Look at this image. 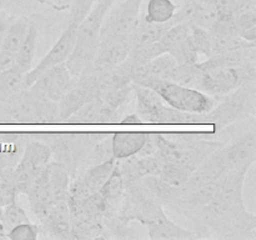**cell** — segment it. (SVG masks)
Returning <instances> with one entry per match:
<instances>
[{"label": "cell", "mask_w": 256, "mask_h": 240, "mask_svg": "<svg viewBox=\"0 0 256 240\" xmlns=\"http://www.w3.org/2000/svg\"><path fill=\"white\" fill-rule=\"evenodd\" d=\"M246 169L230 170L218 180L212 199L189 218L198 238L219 239L255 238L256 216L245 206L244 189Z\"/></svg>", "instance_id": "6da1fadb"}, {"label": "cell", "mask_w": 256, "mask_h": 240, "mask_svg": "<svg viewBox=\"0 0 256 240\" xmlns=\"http://www.w3.org/2000/svg\"><path fill=\"white\" fill-rule=\"evenodd\" d=\"M112 5L105 0H98L92 12L78 26L74 49L65 62L68 70L74 78L80 76L94 66L100 44V29L102 20Z\"/></svg>", "instance_id": "7a4b0ae2"}, {"label": "cell", "mask_w": 256, "mask_h": 240, "mask_svg": "<svg viewBox=\"0 0 256 240\" xmlns=\"http://www.w3.org/2000/svg\"><path fill=\"white\" fill-rule=\"evenodd\" d=\"M105 135V132H39L34 136L50 148L54 162L64 164L72 179H75L89 152Z\"/></svg>", "instance_id": "3957f363"}, {"label": "cell", "mask_w": 256, "mask_h": 240, "mask_svg": "<svg viewBox=\"0 0 256 240\" xmlns=\"http://www.w3.org/2000/svg\"><path fill=\"white\" fill-rule=\"evenodd\" d=\"M58 105L25 89L0 102V124H55Z\"/></svg>", "instance_id": "277c9868"}, {"label": "cell", "mask_w": 256, "mask_h": 240, "mask_svg": "<svg viewBox=\"0 0 256 240\" xmlns=\"http://www.w3.org/2000/svg\"><path fill=\"white\" fill-rule=\"evenodd\" d=\"M256 110V82H249L219 99L218 104L205 112V124L212 125V132H219L244 120H254Z\"/></svg>", "instance_id": "5b68a950"}, {"label": "cell", "mask_w": 256, "mask_h": 240, "mask_svg": "<svg viewBox=\"0 0 256 240\" xmlns=\"http://www.w3.org/2000/svg\"><path fill=\"white\" fill-rule=\"evenodd\" d=\"M134 85L136 114L142 124H205L204 114L185 112L165 104L158 92L149 88Z\"/></svg>", "instance_id": "8992f818"}, {"label": "cell", "mask_w": 256, "mask_h": 240, "mask_svg": "<svg viewBox=\"0 0 256 240\" xmlns=\"http://www.w3.org/2000/svg\"><path fill=\"white\" fill-rule=\"evenodd\" d=\"M140 86L154 90L164 100L165 104L185 112L205 114L219 102L216 98L210 96L194 88L184 86L166 80H149Z\"/></svg>", "instance_id": "52a82bcc"}, {"label": "cell", "mask_w": 256, "mask_h": 240, "mask_svg": "<svg viewBox=\"0 0 256 240\" xmlns=\"http://www.w3.org/2000/svg\"><path fill=\"white\" fill-rule=\"evenodd\" d=\"M200 70L202 74L196 89L210 96L216 98L218 100L239 89L242 85L256 82V62L216 69L200 68Z\"/></svg>", "instance_id": "ba28073f"}, {"label": "cell", "mask_w": 256, "mask_h": 240, "mask_svg": "<svg viewBox=\"0 0 256 240\" xmlns=\"http://www.w3.org/2000/svg\"><path fill=\"white\" fill-rule=\"evenodd\" d=\"M164 205L156 195L140 180L125 188L124 198L116 216L126 224L138 222L144 226L164 212Z\"/></svg>", "instance_id": "9c48e42d"}, {"label": "cell", "mask_w": 256, "mask_h": 240, "mask_svg": "<svg viewBox=\"0 0 256 240\" xmlns=\"http://www.w3.org/2000/svg\"><path fill=\"white\" fill-rule=\"evenodd\" d=\"M144 0H122L110 9L102 20L100 40L110 38H129L140 19V9Z\"/></svg>", "instance_id": "30bf717a"}, {"label": "cell", "mask_w": 256, "mask_h": 240, "mask_svg": "<svg viewBox=\"0 0 256 240\" xmlns=\"http://www.w3.org/2000/svg\"><path fill=\"white\" fill-rule=\"evenodd\" d=\"M76 32L78 25L69 22L66 29L62 32L59 39L56 40L52 49L49 50L46 55L40 60L39 64L35 68H32L28 74H25L24 84L25 88H30L35 82V80L45 72L46 70L52 69V68L56 66V65L64 64L68 60V58L72 54V49L75 45V39H76Z\"/></svg>", "instance_id": "8fae6325"}, {"label": "cell", "mask_w": 256, "mask_h": 240, "mask_svg": "<svg viewBox=\"0 0 256 240\" xmlns=\"http://www.w3.org/2000/svg\"><path fill=\"white\" fill-rule=\"evenodd\" d=\"M74 82L75 78L70 74L64 62L42 72L28 89L50 102H58L74 85Z\"/></svg>", "instance_id": "7c38bea8"}, {"label": "cell", "mask_w": 256, "mask_h": 240, "mask_svg": "<svg viewBox=\"0 0 256 240\" xmlns=\"http://www.w3.org/2000/svg\"><path fill=\"white\" fill-rule=\"evenodd\" d=\"M222 150L229 170H249L256 160L255 126H252L249 132L235 139L229 145L224 144Z\"/></svg>", "instance_id": "4fadbf2b"}, {"label": "cell", "mask_w": 256, "mask_h": 240, "mask_svg": "<svg viewBox=\"0 0 256 240\" xmlns=\"http://www.w3.org/2000/svg\"><path fill=\"white\" fill-rule=\"evenodd\" d=\"M32 135L29 132H0V179H6L16 166Z\"/></svg>", "instance_id": "5bb4252c"}, {"label": "cell", "mask_w": 256, "mask_h": 240, "mask_svg": "<svg viewBox=\"0 0 256 240\" xmlns=\"http://www.w3.org/2000/svg\"><path fill=\"white\" fill-rule=\"evenodd\" d=\"M122 110L112 109L105 104L102 98H95L82 105L72 116L65 120L66 124H120Z\"/></svg>", "instance_id": "9a60e30c"}, {"label": "cell", "mask_w": 256, "mask_h": 240, "mask_svg": "<svg viewBox=\"0 0 256 240\" xmlns=\"http://www.w3.org/2000/svg\"><path fill=\"white\" fill-rule=\"evenodd\" d=\"M40 235L55 239H72V222L66 199L58 200L49 214L39 222Z\"/></svg>", "instance_id": "2e32d148"}, {"label": "cell", "mask_w": 256, "mask_h": 240, "mask_svg": "<svg viewBox=\"0 0 256 240\" xmlns=\"http://www.w3.org/2000/svg\"><path fill=\"white\" fill-rule=\"evenodd\" d=\"M132 52L129 38H110L100 40L99 49L94 60V68L108 70L118 66L126 60Z\"/></svg>", "instance_id": "e0dca14e"}, {"label": "cell", "mask_w": 256, "mask_h": 240, "mask_svg": "<svg viewBox=\"0 0 256 240\" xmlns=\"http://www.w3.org/2000/svg\"><path fill=\"white\" fill-rule=\"evenodd\" d=\"M224 145L215 152H212L194 172L190 175L189 180L184 186L194 188L199 185L208 184L219 180L220 178L224 176L228 172H230L228 168L226 160L224 156Z\"/></svg>", "instance_id": "ac0fdd59"}, {"label": "cell", "mask_w": 256, "mask_h": 240, "mask_svg": "<svg viewBox=\"0 0 256 240\" xmlns=\"http://www.w3.org/2000/svg\"><path fill=\"white\" fill-rule=\"evenodd\" d=\"M148 230V236L152 240L158 239H176V240H192L198 239V235L194 230L180 226L168 218V215L162 212L155 219L144 225Z\"/></svg>", "instance_id": "d6986e66"}, {"label": "cell", "mask_w": 256, "mask_h": 240, "mask_svg": "<svg viewBox=\"0 0 256 240\" xmlns=\"http://www.w3.org/2000/svg\"><path fill=\"white\" fill-rule=\"evenodd\" d=\"M72 239H92L104 235V218L85 212H70Z\"/></svg>", "instance_id": "ffe728a7"}, {"label": "cell", "mask_w": 256, "mask_h": 240, "mask_svg": "<svg viewBox=\"0 0 256 240\" xmlns=\"http://www.w3.org/2000/svg\"><path fill=\"white\" fill-rule=\"evenodd\" d=\"M149 132H114L112 135V156L116 160L135 156L144 146Z\"/></svg>", "instance_id": "44dd1931"}, {"label": "cell", "mask_w": 256, "mask_h": 240, "mask_svg": "<svg viewBox=\"0 0 256 240\" xmlns=\"http://www.w3.org/2000/svg\"><path fill=\"white\" fill-rule=\"evenodd\" d=\"M172 22H164V24H156V22H149L140 16L139 22L129 35V42L132 44V49L158 42L162 38V35L170 29Z\"/></svg>", "instance_id": "7402d4cb"}, {"label": "cell", "mask_w": 256, "mask_h": 240, "mask_svg": "<svg viewBox=\"0 0 256 240\" xmlns=\"http://www.w3.org/2000/svg\"><path fill=\"white\" fill-rule=\"evenodd\" d=\"M45 174L55 202L66 199L68 190L72 182V176L66 166L59 162H50L45 168Z\"/></svg>", "instance_id": "603a6c76"}, {"label": "cell", "mask_w": 256, "mask_h": 240, "mask_svg": "<svg viewBox=\"0 0 256 240\" xmlns=\"http://www.w3.org/2000/svg\"><path fill=\"white\" fill-rule=\"evenodd\" d=\"M38 35H39L38 25L34 20H32L29 29H28L26 36L22 40V45H20L19 50L16 52V58H15V66L24 74H28L34 66Z\"/></svg>", "instance_id": "cb8c5ba5"}, {"label": "cell", "mask_w": 256, "mask_h": 240, "mask_svg": "<svg viewBox=\"0 0 256 240\" xmlns=\"http://www.w3.org/2000/svg\"><path fill=\"white\" fill-rule=\"evenodd\" d=\"M52 159V154L50 148L42 140L32 139L25 146L22 156L19 162L25 166L34 169L36 172H42Z\"/></svg>", "instance_id": "d4e9b609"}, {"label": "cell", "mask_w": 256, "mask_h": 240, "mask_svg": "<svg viewBox=\"0 0 256 240\" xmlns=\"http://www.w3.org/2000/svg\"><path fill=\"white\" fill-rule=\"evenodd\" d=\"M99 192L100 195L104 198L105 202H108V205H109L110 216L116 215L120 204H122V198H124L125 194L124 180H122V174H120L119 169H118V165L115 166L114 172H112L109 179H108L106 182H105V184L102 185Z\"/></svg>", "instance_id": "484cf974"}, {"label": "cell", "mask_w": 256, "mask_h": 240, "mask_svg": "<svg viewBox=\"0 0 256 240\" xmlns=\"http://www.w3.org/2000/svg\"><path fill=\"white\" fill-rule=\"evenodd\" d=\"M116 162L118 160L112 158V159L106 160V162L90 166L82 176L78 178L82 180V182L89 189V192H99L102 185L105 184V182L109 179L112 172H114L115 166H116Z\"/></svg>", "instance_id": "4316f807"}, {"label": "cell", "mask_w": 256, "mask_h": 240, "mask_svg": "<svg viewBox=\"0 0 256 240\" xmlns=\"http://www.w3.org/2000/svg\"><path fill=\"white\" fill-rule=\"evenodd\" d=\"M192 12L190 25L209 30L218 18V9L214 0H192Z\"/></svg>", "instance_id": "83f0119b"}, {"label": "cell", "mask_w": 256, "mask_h": 240, "mask_svg": "<svg viewBox=\"0 0 256 240\" xmlns=\"http://www.w3.org/2000/svg\"><path fill=\"white\" fill-rule=\"evenodd\" d=\"M30 22H32V19L28 16L15 18V19L12 20V25L9 26V29H8L6 35H5L4 42H2L0 49L16 54L20 45H22V40L26 36Z\"/></svg>", "instance_id": "f1b7e54d"}, {"label": "cell", "mask_w": 256, "mask_h": 240, "mask_svg": "<svg viewBox=\"0 0 256 240\" xmlns=\"http://www.w3.org/2000/svg\"><path fill=\"white\" fill-rule=\"evenodd\" d=\"M25 74L20 72L16 66L0 74V102L15 96L16 94L25 90L24 84Z\"/></svg>", "instance_id": "f546056e"}, {"label": "cell", "mask_w": 256, "mask_h": 240, "mask_svg": "<svg viewBox=\"0 0 256 240\" xmlns=\"http://www.w3.org/2000/svg\"><path fill=\"white\" fill-rule=\"evenodd\" d=\"M178 5L172 0H149L144 19L149 22L164 24L172 22Z\"/></svg>", "instance_id": "4dcf8cb0"}, {"label": "cell", "mask_w": 256, "mask_h": 240, "mask_svg": "<svg viewBox=\"0 0 256 240\" xmlns=\"http://www.w3.org/2000/svg\"><path fill=\"white\" fill-rule=\"evenodd\" d=\"M192 172H190L186 166L182 164H175V162H165L162 165L160 174L158 176L166 182L168 185L174 188H182L189 180L190 175Z\"/></svg>", "instance_id": "1f68e13d"}, {"label": "cell", "mask_w": 256, "mask_h": 240, "mask_svg": "<svg viewBox=\"0 0 256 240\" xmlns=\"http://www.w3.org/2000/svg\"><path fill=\"white\" fill-rule=\"evenodd\" d=\"M252 44L254 42H245L239 35H212V56L235 52Z\"/></svg>", "instance_id": "d6a6232c"}, {"label": "cell", "mask_w": 256, "mask_h": 240, "mask_svg": "<svg viewBox=\"0 0 256 240\" xmlns=\"http://www.w3.org/2000/svg\"><path fill=\"white\" fill-rule=\"evenodd\" d=\"M236 32L245 42H255L256 40V9L245 10L235 15Z\"/></svg>", "instance_id": "836d02e7"}, {"label": "cell", "mask_w": 256, "mask_h": 240, "mask_svg": "<svg viewBox=\"0 0 256 240\" xmlns=\"http://www.w3.org/2000/svg\"><path fill=\"white\" fill-rule=\"evenodd\" d=\"M0 218H2V225H4V229L6 232V234L12 228L16 226V225L24 224V222H30L26 212L22 209V206L16 200L8 204L6 206H4L0 210Z\"/></svg>", "instance_id": "e575fe53"}, {"label": "cell", "mask_w": 256, "mask_h": 240, "mask_svg": "<svg viewBox=\"0 0 256 240\" xmlns=\"http://www.w3.org/2000/svg\"><path fill=\"white\" fill-rule=\"evenodd\" d=\"M132 92H134V85L129 84L126 86L109 90L102 95V99L105 104L112 106V109L119 110L129 102Z\"/></svg>", "instance_id": "d590c367"}, {"label": "cell", "mask_w": 256, "mask_h": 240, "mask_svg": "<svg viewBox=\"0 0 256 240\" xmlns=\"http://www.w3.org/2000/svg\"><path fill=\"white\" fill-rule=\"evenodd\" d=\"M190 26H192L190 39L198 54L205 55L206 58L212 56V35L209 30L194 26V25H190Z\"/></svg>", "instance_id": "8d00e7d4"}, {"label": "cell", "mask_w": 256, "mask_h": 240, "mask_svg": "<svg viewBox=\"0 0 256 240\" xmlns=\"http://www.w3.org/2000/svg\"><path fill=\"white\" fill-rule=\"evenodd\" d=\"M170 55H172V56L176 60L178 64L180 65H192L199 62H198V60H199V54H198L194 45H192L190 35L186 38V40H185L179 48H176Z\"/></svg>", "instance_id": "74e56055"}, {"label": "cell", "mask_w": 256, "mask_h": 240, "mask_svg": "<svg viewBox=\"0 0 256 240\" xmlns=\"http://www.w3.org/2000/svg\"><path fill=\"white\" fill-rule=\"evenodd\" d=\"M98 0H72L70 5V22L79 26L80 22L89 15Z\"/></svg>", "instance_id": "f35d334b"}, {"label": "cell", "mask_w": 256, "mask_h": 240, "mask_svg": "<svg viewBox=\"0 0 256 240\" xmlns=\"http://www.w3.org/2000/svg\"><path fill=\"white\" fill-rule=\"evenodd\" d=\"M40 235V229L38 224L24 222L12 228L6 234L8 239L12 240H36Z\"/></svg>", "instance_id": "ab89813d"}, {"label": "cell", "mask_w": 256, "mask_h": 240, "mask_svg": "<svg viewBox=\"0 0 256 240\" xmlns=\"http://www.w3.org/2000/svg\"><path fill=\"white\" fill-rule=\"evenodd\" d=\"M18 192L12 184L2 182H0V210L6 206L10 202L18 200Z\"/></svg>", "instance_id": "60d3db41"}, {"label": "cell", "mask_w": 256, "mask_h": 240, "mask_svg": "<svg viewBox=\"0 0 256 240\" xmlns=\"http://www.w3.org/2000/svg\"><path fill=\"white\" fill-rule=\"evenodd\" d=\"M15 58H16V54H14V52H9L0 49V74L14 66Z\"/></svg>", "instance_id": "b9f144b4"}, {"label": "cell", "mask_w": 256, "mask_h": 240, "mask_svg": "<svg viewBox=\"0 0 256 240\" xmlns=\"http://www.w3.org/2000/svg\"><path fill=\"white\" fill-rule=\"evenodd\" d=\"M36 2L45 6L52 8L55 12H65V10L70 9L72 0H36Z\"/></svg>", "instance_id": "7bdbcfd3"}, {"label": "cell", "mask_w": 256, "mask_h": 240, "mask_svg": "<svg viewBox=\"0 0 256 240\" xmlns=\"http://www.w3.org/2000/svg\"><path fill=\"white\" fill-rule=\"evenodd\" d=\"M15 19V16H12L8 12H5L4 10L0 12V48H2V42H4V38L6 35L8 29L12 25V20Z\"/></svg>", "instance_id": "ee69618b"}, {"label": "cell", "mask_w": 256, "mask_h": 240, "mask_svg": "<svg viewBox=\"0 0 256 240\" xmlns=\"http://www.w3.org/2000/svg\"><path fill=\"white\" fill-rule=\"evenodd\" d=\"M120 124L135 125V124H142V120H140V118L138 116L136 112H134V114H129V115H126L125 118H122V120H120Z\"/></svg>", "instance_id": "f6af8a7d"}, {"label": "cell", "mask_w": 256, "mask_h": 240, "mask_svg": "<svg viewBox=\"0 0 256 240\" xmlns=\"http://www.w3.org/2000/svg\"><path fill=\"white\" fill-rule=\"evenodd\" d=\"M0 239H6V232L4 229V225H2V218H0Z\"/></svg>", "instance_id": "bcb514c9"}, {"label": "cell", "mask_w": 256, "mask_h": 240, "mask_svg": "<svg viewBox=\"0 0 256 240\" xmlns=\"http://www.w3.org/2000/svg\"><path fill=\"white\" fill-rule=\"evenodd\" d=\"M10 2H12V0H0V12H2V10H4V8Z\"/></svg>", "instance_id": "7dc6e473"}, {"label": "cell", "mask_w": 256, "mask_h": 240, "mask_svg": "<svg viewBox=\"0 0 256 240\" xmlns=\"http://www.w3.org/2000/svg\"><path fill=\"white\" fill-rule=\"evenodd\" d=\"M0 182H2V179H0Z\"/></svg>", "instance_id": "c3c4849f"}]
</instances>
